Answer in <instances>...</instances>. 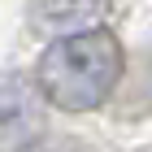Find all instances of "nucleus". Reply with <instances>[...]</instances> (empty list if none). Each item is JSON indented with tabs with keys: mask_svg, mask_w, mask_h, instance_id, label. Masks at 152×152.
<instances>
[{
	"mask_svg": "<svg viewBox=\"0 0 152 152\" xmlns=\"http://www.w3.org/2000/svg\"><path fill=\"white\" fill-rule=\"evenodd\" d=\"M117 78H122V44L109 31H83V35L57 39L39 57L35 83L44 100L70 113H87L100 109L113 96Z\"/></svg>",
	"mask_w": 152,
	"mask_h": 152,
	"instance_id": "1",
	"label": "nucleus"
},
{
	"mask_svg": "<svg viewBox=\"0 0 152 152\" xmlns=\"http://www.w3.org/2000/svg\"><path fill=\"white\" fill-rule=\"evenodd\" d=\"M44 135V91L22 74H0V152H26Z\"/></svg>",
	"mask_w": 152,
	"mask_h": 152,
	"instance_id": "2",
	"label": "nucleus"
},
{
	"mask_svg": "<svg viewBox=\"0 0 152 152\" xmlns=\"http://www.w3.org/2000/svg\"><path fill=\"white\" fill-rule=\"evenodd\" d=\"M109 13V0H35L31 4V26L44 35H83V31H100V18Z\"/></svg>",
	"mask_w": 152,
	"mask_h": 152,
	"instance_id": "3",
	"label": "nucleus"
}]
</instances>
